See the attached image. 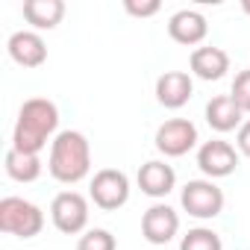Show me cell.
Segmentation results:
<instances>
[{
    "mask_svg": "<svg viewBox=\"0 0 250 250\" xmlns=\"http://www.w3.org/2000/svg\"><path fill=\"white\" fill-rule=\"evenodd\" d=\"M3 168H6V174H9L15 183H36V180L42 177V171H44L39 153H24V150H15V147L6 150Z\"/></svg>",
    "mask_w": 250,
    "mask_h": 250,
    "instance_id": "e0dca14e",
    "label": "cell"
},
{
    "mask_svg": "<svg viewBox=\"0 0 250 250\" xmlns=\"http://www.w3.org/2000/svg\"><path fill=\"white\" fill-rule=\"evenodd\" d=\"M6 50H9L12 62L21 65V68H42L47 62V42L36 30H18V33H12L9 42H6Z\"/></svg>",
    "mask_w": 250,
    "mask_h": 250,
    "instance_id": "30bf717a",
    "label": "cell"
},
{
    "mask_svg": "<svg viewBox=\"0 0 250 250\" xmlns=\"http://www.w3.org/2000/svg\"><path fill=\"white\" fill-rule=\"evenodd\" d=\"M188 68L197 80H206V83H218L221 77H227L229 71V53L224 47H212V44H203V47H194L191 50V59H188Z\"/></svg>",
    "mask_w": 250,
    "mask_h": 250,
    "instance_id": "5bb4252c",
    "label": "cell"
},
{
    "mask_svg": "<svg viewBox=\"0 0 250 250\" xmlns=\"http://www.w3.org/2000/svg\"><path fill=\"white\" fill-rule=\"evenodd\" d=\"M180 250H224V241L209 227H194L180 238Z\"/></svg>",
    "mask_w": 250,
    "mask_h": 250,
    "instance_id": "ac0fdd59",
    "label": "cell"
},
{
    "mask_svg": "<svg viewBox=\"0 0 250 250\" xmlns=\"http://www.w3.org/2000/svg\"><path fill=\"white\" fill-rule=\"evenodd\" d=\"M224 203H227V197L215 180H188L180 191V206L197 221L218 218L224 212Z\"/></svg>",
    "mask_w": 250,
    "mask_h": 250,
    "instance_id": "277c9868",
    "label": "cell"
},
{
    "mask_svg": "<svg viewBox=\"0 0 250 250\" xmlns=\"http://www.w3.org/2000/svg\"><path fill=\"white\" fill-rule=\"evenodd\" d=\"M0 229L15 238H36L44 229V212L27 197H3L0 200Z\"/></svg>",
    "mask_w": 250,
    "mask_h": 250,
    "instance_id": "3957f363",
    "label": "cell"
},
{
    "mask_svg": "<svg viewBox=\"0 0 250 250\" xmlns=\"http://www.w3.org/2000/svg\"><path fill=\"white\" fill-rule=\"evenodd\" d=\"M229 97L238 103V109L247 115L250 112V68L238 71L235 80H232V88H229Z\"/></svg>",
    "mask_w": 250,
    "mask_h": 250,
    "instance_id": "ffe728a7",
    "label": "cell"
},
{
    "mask_svg": "<svg viewBox=\"0 0 250 250\" xmlns=\"http://www.w3.org/2000/svg\"><path fill=\"white\" fill-rule=\"evenodd\" d=\"M241 12H244V15H250V0H241Z\"/></svg>",
    "mask_w": 250,
    "mask_h": 250,
    "instance_id": "603a6c76",
    "label": "cell"
},
{
    "mask_svg": "<svg viewBox=\"0 0 250 250\" xmlns=\"http://www.w3.org/2000/svg\"><path fill=\"white\" fill-rule=\"evenodd\" d=\"M24 21L39 30H56L65 18V0H24Z\"/></svg>",
    "mask_w": 250,
    "mask_h": 250,
    "instance_id": "2e32d148",
    "label": "cell"
},
{
    "mask_svg": "<svg viewBox=\"0 0 250 250\" xmlns=\"http://www.w3.org/2000/svg\"><path fill=\"white\" fill-rule=\"evenodd\" d=\"M47 171L56 183L77 186L80 180L88 177L91 171V145L80 130H62L50 142V156H47Z\"/></svg>",
    "mask_w": 250,
    "mask_h": 250,
    "instance_id": "7a4b0ae2",
    "label": "cell"
},
{
    "mask_svg": "<svg viewBox=\"0 0 250 250\" xmlns=\"http://www.w3.org/2000/svg\"><path fill=\"white\" fill-rule=\"evenodd\" d=\"M206 124L215 133H232L244 124V112L229 94H218L206 103Z\"/></svg>",
    "mask_w": 250,
    "mask_h": 250,
    "instance_id": "9a60e30c",
    "label": "cell"
},
{
    "mask_svg": "<svg viewBox=\"0 0 250 250\" xmlns=\"http://www.w3.org/2000/svg\"><path fill=\"white\" fill-rule=\"evenodd\" d=\"M88 197L94 200L97 209L115 212V209H121L130 200V177L124 171H118V168H103V171H97L91 177Z\"/></svg>",
    "mask_w": 250,
    "mask_h": 250,
    "instance_id": "5b68a950",
    "label": "cell"
},
{
    "mask_svg": "<svg viewBox=\"0 0 250 250\" xmlns=\"http://www.w3.org/2000/svg\"><path fill=\"white\" fill-rule=\"evenodd\" d=\"M180 232V212L168 203H153L145 215H142V235L150 244H168L174 241Z\"/></svg>",
    "mask_w": 250,
    "mask_h": 250,
    "instance_id": "9c48e42d",
    "label": "cell"
},
{
    "mask_svg": "<svg viewBox=\"0 0 250 250\" xmlns=\"http://www.w3.org/2000/svg\"><path fill=\"white\" fill-rule=\"evenodd\" d=\"M168 36L177 42V44H186V47H197L203 44V39L209 36V24L203 18V12L197 9H180L168 18Z\"/></svg>",
    "mask_w": 250,
    "mask_h": 250,
    "instance_id": "8fae6325",
    "label": "cell"
},
{
    "mask_svg": "<svg viewBox=\"0 0 250 250\" xmlns=\"http://www.w3.org/2000/svg\"><path fill=\"white\" fill-rule=\"evenodd\" d=\"M235 147H238V153L241 156H247L250 159V118L238 127V136H235Z\"/></svg>",
    "mask_w": 250,
    "mask_h": 250,
    "instance_id": "7402d4cb",
    "label": "cell"
},
{
    "mask_svg": "<svg viewBox=\"0 0 250 250\" xmlns=\"http://www.w3.org/2000/svg\"><path fill=\"white\" fill-rule=\"evenodd\" d=\"M194 94V80L186 71H165L156 80V100L165 109H183Z\"/></svg>",
    "mask_w": 250,
    "mask_h": 250,
    "instance_id": "4fadbf2b",
    "label": "cell"
},
{
    "mask_svg": "<svg viewBox=\"0 0 250 250\" xmlns=\"http://www.w3.org/2000/svg\"><path fill=\"white\" fill-rule=\"evenodd\" d=\"M59 106L47 97H30L18 109V121L12 130V147L24 153H42L47 142H53L59 133Z\"/></svg>",
    "mask_w": 250,
    "mask_h": 250,
    "instance_id": "6da1fadb",
    "label": "cell"
},
{
    "mask_svg": "<svg viewBox=\"0 0 250 250\" xmlns=\"http://www.w3.org/2000/svg\"><path fill=\"white\" fill-rule=\"evenodd\" d=\"M197 127L188 121V118H168L162 127L156 130L153 136V145L156 150L165 156V159H180L186 156L188 150L197 147Z\"/></svg>",
    "mask_w": 250,
    "mask_h": 250,
    "instance_id": "8992f818",
    "label": "cell"
},
{
    "mask_svg": "<svg viewBox=\"0 0 250 250\" xmlns=\"http://www.w3.org/2000/svg\"><path fill=\"white\" fill-rule=\"evenodd\" d=\"M50 221L65 235H80L88 227V200L80 191H59L50 203Z\"/></svg>",
    "mask_w": 250,
    "mask_h": 250,
    "instance_id": "52a82bcc",
    "label": "cell"
},
{
    "mask_svg": "<svg viewBox=\"0 0 250 250\" xmlns=\"http://www.w3.org/2000/svg\"><path fill=\"white\" fill-rule=\"evenodd\" d=\"M136 183H139L142 194H147V197H153V200H162V197H168V194L174 191V186H177V171H174L168 162H162V159H150V162H145V165L139 168Z\"/></svg>",
    "mask_w": 250,
    "mask_h": 250,
    "instance_id": "7c38bea8",
    "label": "cell"
},
{
    "mask_svg": "<svg viewBox=\"0 0 250 250\" xmlns=\"http://www.w3.org/2000/svg\"><path fill=\"white\" fill-rule=\"evenodd\" d=\"M124 9H127L133 18H153L159 9H162V3L159 0H124Z\"/></svg>",
    "mask_w": 250,
    "mask_h": 250,
    "instance_id": "44dd1931",
    "label": "cell"
},
{
    "mask_svg": "<svg viewBox=\"0 0 250 250\" xmlns=\"http://www.w3.org/2000/svg\"><path fill=\"white\" fill-rule=\"evenodd\" d=\"M77 250H118V241L109 229H85L80 238H77Z\"/></svg>",
    "mask_w": 250,
    "mask_h": 250,
    "instance_id": "d6986e66",
    "label": "cell"
},
{
    "mask_svg": "<svg viewBox=\"0 0 250 250\" xmlns=\"http://www.w3.org/2000/svg\"><path fill=\"white\" fill-rule=\"evenodd\" d=\"M241 162V153L224 142V139H212V142H203L197 147V168L203 171L206 180H221V177H229Z\"/></svg>",
    "mask_w": 250,
    "mask_h": 250,
    "instance_id": "ba28073f",
    "label": "cell"
}]
</instances>
